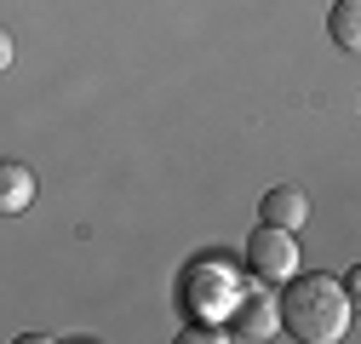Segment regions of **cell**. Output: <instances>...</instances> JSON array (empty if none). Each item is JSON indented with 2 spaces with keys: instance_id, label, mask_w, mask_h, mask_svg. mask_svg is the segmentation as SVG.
<instances>
[{
  "instance_id": "obj_5",
  "label": "cell",
  "mask_w": 361,
  "mask_h": 344,
  "mask_svg": "<svg viewBox=\"0 0 361 344\" xmlns=\"http://www.w3.org/2000/svg\"><path fill=\"white\" fill-rule=\"evenodd\" d=\"M35 201V172L23 161H0V219H18Z\"/></svg>"
},
{
  "instance_id": "obj_6",
  "label": "cell",
  "mask_w": 361,
  "mask_h": 344,
  "mask_svg": "<svg viewBox=\"0 0 361 344\" xmlns=\"http://www.w3.org/2000/svg\"><path fill=\"white\" fill-rule=\"evenodd\" d=\"M327 35L338 52H361V0H338L327 12Z\"/></svg>"
},
{
  "instance_id": "obj_3",
  "label": "cell",
  "mask_w": 361,
  "mask_h": 344,
  "mask_svg": "<svg viewBox=\"0 0 361 344\" xmlns=\"http://www.w3.org/2000/svg\"><path fill=\"white\" fill-rule=\"evenodd\" d=\"M281 321H276V298L269 293H247V298H235V310H230V333L235 338H247V344H258V338H269Z\"/></svg>"
},
{
  "instance_id": "obj_4",
  "label": "cell",
  "mask_w": 361,
  "mask_h": 344,
  "mask_svg": "<svg viewBox=\"0 0 361 344\" xmlns=\"http://www.w3.org/2000/svg\"><path fill=\"white\" fill-rule=\"evenodd\" d=\"M258 212H264V224H281V230H304L310 224V195L298 190V184H276L264 201H258Z\"/></svg>"
},
{
  "instance_id": "obj_1",
  "label": "cell",
  "mask_w": 361,
  "mask_h": 344,
  "mask_svg": "<svg viewBox=\"0 0 361 344\" xmlns=\"http://www.w3.org/2000/svg\"><path fill=\"white\" fill-rule=\"evenodd\" d=\"M276 321L298 338V344H333L350 333V293L327 276H287L281 298H276Z\"/></svg>"
},
{
  "instance_id": "obj_2",
  "label": "cell",
  "mask_w": 361,
  "mask_h": 344,
  "mask_svg": "<svg viewBox=\"0 0 361 344\" xmlns=\"http://www.w3.org/2000/svg\"><path fill=\"white\" fill-rule=\"evenodd\" d=\"M247 270H252L258 281H269V287H281V281L298 270V241H293V230L258 224V230L247 235Z\"/></svg>"
},
{
  "instance_id": "obj_7",
  "label": "cell",
  "mask_w": 361,
  "mask_h": 344,
  "mask_svg": "<svg viewBox=\"0 0 361 344\" xmlns=\"http://www.w3.org/2000/svg\"><path fill=\"white\" fill-rule=\"evenodd\" d=\"M12 58H18V47H12V35H6V29H0V75H6V69H12Z\"/></svg>"
}]
</instances>
